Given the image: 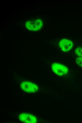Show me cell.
I'll use <instances>...</instances> for the list:
<instances>
[{
  "instance_id": "5b68a950",
  "label": "cell",
  "mask_w": 82,
  "mask_h": 123,
  "mask_svg": "<svg viewBox=\"0 0 82 123\" xmlns=\"http://www.w3.org/2000/svg\"><path fill=\"white\" fill-rule=\"evenodd\" d=\"M75 53L79 57H82V48L80 47H77L75 49Z\"/></svg>"
},
{
  "instance_id": "8992f818",
  "label": "cell",
  "mask_w": 82,
  "mask_h": 123,
  "mask_svg": "<svg viewBox=\"0 0 82 123\" xmlns=\"http://www.w3.org/2000/svg\"><path fill=\"white\" fill-rule=\"evenodd\" d=\"M76 62L79 66L82 67V57L77 58L76 59Z\"/></svg>"
},
{
  "instance_id": "7a4b0ae2",
  "label": "cell",
  "mask_w": 82,
  "mask_h": 123,
  "mask_svg": "<svg viewBox=\"0 0 82 123\" xmlns=\"http://www.w3.org/2000/svg\"><path fill=\"white\" fill-rule=\"evenodd\" d=\"M52 70L56 74L59 76H62L68 72V69L64 65L61 64L54 62L51 66Z\"/></svg>"
},
{
  "instance_id": "6da1fadb",
  "label": "cell",
  "mask_w": 82,
  "mask_h": 123,
  "mask_svg": "<svg viewBox=\"0 0 82 123\" xmlns=\"http://www.w3.org/2000/svg\"><path fill=\"white\" fill-rule=\"evenodd\" d=\"M20 87L22 90L29 93H35L38 90V87L36 84L29 81L22 82L20 84Z\"/></svg>"
},
{
  "instance_id": "277c9868",
  "label": "cell",
  "mask_w": 82,
  "mask_h": 123,
  "mask_svg": "<svg viewBox=\"0 0 82 123\" xmlns=\"http://www.w3.org/2000/svg\"><path fill=\"white\" fill-rule=\"evenodd\" d=\"M59 45L60 48L63 51L66 52L69 51L72 48L73 43L70 40L63 38L59 41Z\"/></svg>"
},
{
  "instance_id": "3957f363",
  "label": "cell",
  "mask_w": 82,
  "mask_h": 123,
  "mask_svg": "<svg viewBox=\"0 0 82 123\" xmlns=\"http://www.w3.org/2000/svg\"><path fill=\"white\" fill-rule=\"evenodd\" d=\"M19 120L21 122L27 123H35L37 122V118L34 115L27 113L20 114L19 116Z\"/></svg>"
}]
</instances>
